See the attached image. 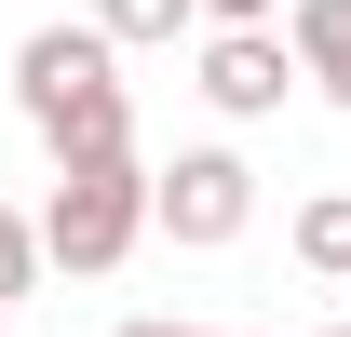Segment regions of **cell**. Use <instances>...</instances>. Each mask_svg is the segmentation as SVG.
<instances>
[{"mask_svg": "<svg viewBox=\"0 0 351 337\" xmlns=\"http://www.w3.org/2000/svg\"><path fill=\"white\" fill-rule=\"evenodd\" d=\"M14 108H27V135L54 149V175L135 162V95H122V54L95 41V27H27V41H14Z\"/></svg>", "mask_w": 351, "mask_h": 337, "instance_id": "obj_1", "label": "cell"}, {"mask_svg": "<svg viewBox=\"0 0 351 337\" xmlns=\"http://www.w3.org/2000/svg\"><path fill=\"white\" fill-rule=\"evenodd\" d=\"M41 229V270H122L135 243H149V162H82V175H54V203L27 216Z\"/></svg>", "mask_w": 351, "mask_h": 337, "instance_id": "obj_2", "label": "cell"}, {"mask_svg": "<svg viewBox=\"0 0 351 337\" xmlns=\"http://www.w3.org/2000/svg\"><path fill=\"white\" fill-rule=\"evenodd\" d=\"M243 216H257V162L243 149H176V162H149V229L189 256L243 243Z\"/></svg>", "mask_w": 351, "mask_h": 337, "instance_id": "obj_3", "label": "cell"}, {"mask_svg": "<svg viewBox=\"0 0 351 337\" xmlns=\"http://www.w3.org/2000/svg\"><path fill=\"white\" fill-rule=\"evenodd\" d=\"M284 95H298L284 27H203V108H217V122H270Z\"/></svg>", "mask_w": 351, "mask_h": 337, "instance_id": "obj_4", "label": "cell"}, {"mask_svg": "<svg viewBox=\"0 0 351 337\" xmlns=\"http://www.w3.org/2000/svg\"><path fill=\"white\" fill-rule=\"evenodd\" d=\"M284 54H298V82L351 95V0H284Z\"/></svg>", "mask_w": 351, "mask_h": 337, "instance_id": "obj_5", "label": "cell"}, {"mask_svg": "<svg viewBox=\"0 0 351 337\" xmlns=\"http://www.w3.org/2000/svg\"><path fill=\"white\" fill-rule=\"evenodd\" d=\"M82 27H95V41H108V54H162V41H189L203 14H189V0H95Z\"/></svg>", "mask_w": 351, "mask_h": 337, "instance_id": "obj_6", "label": "cell"}, {"mask_svg": "<svg viewBox=\"0 0 351 337\" xmlns=\"http://www.w3.org/2000/svg\"><path fill=\"white\" fill-rule=\"evenodd\" d=\"M284 243H298V270H324V284H351V189H311Z\"/></svg>", "mask_w": 351, "mask_h": 337, "instance_id": "obj_7", "label": "cell"}, {"mask_svg": "<svg viewBox=\"0 0 351 337\" xmlns=\"http://www.w3.org/2000/svg\"><path fill=\"white\" fill-rule=\"evenodd\" d=\"M27 284H41V229H27V216L0 203V310H14V297H27Z\"/></svg>", "mask_w": 351, "mask_h": 337, "instance_id": "obj_8", "label": "cell"}, {"mask_svg": "<svg viewBox=\"0 0 351 337\" xmlns=\"http://www.w3.org/2000/svg\"><path fill=\"white\" fill-rule=\"evenodd\" d=\"M203 27H284V0H189Z\"/></svg>", "mask_w": 351, "mask_h": 337, "instance_id": "obj_9", "label": "cell"}, {"mask_svg": "<svg viewBox=\"0 0 351 337\" xmlns=\"http://www.w3.org/2000/svg\"><path fill=\"white\" fill-rule=\"evenodd\" d=\"M122 337H217V324H122Z\"/></svg>", "mask_w": 351, "mask_h": 337, "instance_id": "obj_10", "label": "cell"}, {"mask_svg": "<svg viewBox=\"0 0 351 337\" xmlns=\"http://www.w3.org/2000/svg\"><path fill=\"white\" fill-rule=\"evenodd\" d=\"M324 337H351V324H324Z\"/></svg>", "mask_w": 351, "mask_h": 337, "instance_id": "obj_11", "label": "cell"}, {"mask_svg": "<svg viewBox=\"0 0 351 337\" xmlns=\"http://www.w3.org/2000/svg\"><path fill=\"white\" fill-rule=\"evenodd\" d=\"M338 108H351V95H338Z\"/></svg>", "mask_w": 351, "mask_h": 337, "instance_id": "obj_12", "label": "cell"}]
</instances>
